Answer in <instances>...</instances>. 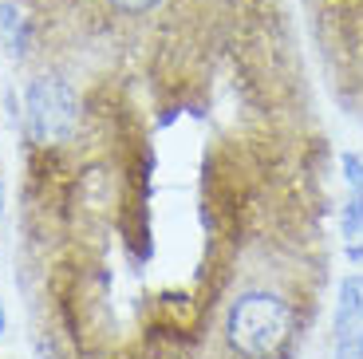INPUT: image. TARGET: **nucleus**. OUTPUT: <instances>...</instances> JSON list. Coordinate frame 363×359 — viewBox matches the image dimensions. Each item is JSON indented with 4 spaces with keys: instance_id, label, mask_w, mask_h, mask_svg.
I'll list each match as a JSON object with an SVG mask.
<instances>
[{
    "instance_id": "obj_5",
    "label": "nucleus",
    "mask_w": 363,
    "mask_h": 359,
    "mask_svg": "<svg viewBox=\"0 0 363 359\" xmlns=\"http://www.w3.org/2000/svg\"><path fill=\"white\" fill-rule=\"evenodd\" d=\"M111 4H118L123 12H143V9H150L155 0H111Z\"/></svg>"
},
{
    "instance_id": "obj_6",
    "label": "nucleus",
    "mask_w": 363,
    "mask_h": 359,
    "mask_svg": "<svg viewBox=\"0 0 363 359\" xmlns=\"http://www.w3.org/2000/svg\"><path fill=\"white\" fill-rule=\"evenodd\" d=\"M0 332H4V304H0Z\"/></svg>"
},
{
    "instance_id": "obj_1",
    "label": "nucleus",
    "mask_w": 363,
    "mask_h": 359,
    "mask_svg": "<svg viewBox=\"0 0 363 359\" xmlns=\"http://www.w3.org/2000/svg\"><path fill=\"white\" fill-rule=\"evenodd\" d=\"M225 332H229V343L245 359H269L289 343L292 312L272 292H249V297H241L229 308Z\"/></svg>"
},
{
    "instance_id": "obj_3",
    "label": "nucleus",
    "mask_w": 363,
    "mask_h": 359,
    "mask_svg": "<svg viewBox=\"0 0 363 359\" xmlns=\"http://www.w3.org/2000/svg\"><path fill=\"white\" fill-rule=\"evenodd\" d=\"M336 359H363V277H347L340 288Z\"/></svg>"
},
{
    "instance_id": "obj_4",
    "label": "nucleus",
    "mask_w": 363,
    "mask_h": 359,
    "mask_svg": "<svg viewBox=\"0 0 363 359\" xmlns=\"http://www.w3.org/2000/svg\"><path fill=\"white\" fill-rule=\"evenodd\" d=\"M347 170V214H344V233L347 241H363V162L355 154L344 158Z\"/></svg>"
},
{
    "instance_id": "obj_2",
    "label": "nucleus",
    "mask_w": 363,
    "mask_h": 359,
    "mask_svg": "<svg viewBox=\"0 0 363 359\" xmlns=\"http://www.w3.org/2000/svg\"><path fill=\"white\" fill-rule=\"evenodd\" d=\"M24 118L28 131L36 143H64L75 126V95L67 83L60 79H36L28 87V103H24Z\"/></svg>"
}]
</instances>
